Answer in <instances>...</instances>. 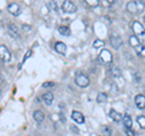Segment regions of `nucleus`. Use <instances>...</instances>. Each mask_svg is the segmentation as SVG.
<instances>
[{"label":"nucleus","mask_w":145,"mask_h":136,"mask_svg":"<svg viewBox=\"0 0 145 136\" xmlns=\"http://www.w3.org/2000/svg\"><path fill=\"white\" fill-rule=\"evenodd\" d=\"M125 131H126L127 136H135V133H134L132 129H125Z\"/></svg>","instance_id":"obj_27"},{"label":"nucleus","mask_w":145,"mask_h":136,"mask_svg":"<svg viewBox=\"0 0 145 136\" xmlns=\"http://www.w3.org/2000/svg\"><path fill=\"white\" fill-rule=\"evenodd\" d=\"M122 121H123V125H125V129H131L132 128V118H131L129 114H126L123 116V119H122Z\"/></svg>","instance_id":"obj_13"},{"label":"nucleus","mask_w":145,"mask_h":136,"mask_svg":"<svg viewBox=\"0 0 145 136\" xmlns=\"http://www.w3.org/2000/svg\"><path fill=\"white\" fill-rule=\"evenodd\" d=\"M34 119H35V121L36 123H42L44 121V119H45V114H44V112H41V111H35L34 112Z\"/></svg>","instance_id":"obj_16"},{"label":"nucleus","mask_w":145,"mask_h":136,"mask_svg":"<svg viewBox=\"0 0 145 136\" xmlns=\"http://www.w3.org/2000/svg\"><path fill=\"white\" fill-rule=\"evenodd\" d=\"M104 44H105V43H104L103 40H99V39H97L96 42L93 43V48H94V49H99V48L104 46Z\"/></svg>","instance_id":"obj_23"},{"label":"nucleus","mask_w":145,"mask_h":136,"mask_svg":"<svg viewBox=\"0 0 145 136\" xmlns=\"http://www.w3.org/2000/svg\"><path fill=\"white\" fill-rule=\"evenodd\" d=\"M129 44L131 45H132V46L133 48H138V46H140V45H142V44H140L139 43V40H138V38L137 37H135V35L133 34V35H131V37H129Z\"/></svg>","instance_id":"obj_18"},{"label":"nucleus","mask_w":145,"mask_h":136,"mask_svg":"<svg viewBox=\"0 0 145 136\" xmlns=\"http://www.w3.org/2000/svg\"><path fill=\"white\" fill-rule=\"evenodd\" d=\"M135 105H137V107L139 108V110H144L145 108V96L144 95H137L135 96Z\"/></svg>","instance_id":"obj_10"},{"label":"nucleus","mask_w":145,"mask_h":136,"mask_svg":"<svg viewBox=\"0 0 145 136\" xmlns=\"http://www.w3.org/2000/svg\"><path fill=\"white\" fill-rule=\"evenodd\" d=\"M109 116H110L111 119L114 121H116V123H119V121H121V119H123V117H122L116 110H110V112H109Z\"/></svg>","instance_id":"obj_12"},{"label":"nucleus","mask_w":145,"mask_h":136,"mask_svg":"<svg viewBox=\"0 0 145 136\" xmlns=\"http://www.w3.org/2000/svg\"><path fill=\"white\" fill-rule=\"evenodd\" d=\"M111 75L114 77V78H116V79H119V78H121V72H120V69L117 67H111Z\"/></svg>","instance_id":"obj_19"},{"label":"nucleus","mask_w":145,"mask_h":136,"mask_svg":"<svg viewBox=\"0 0 145 136\" xmlns=\"http://www.w3.org/2000/svg\"><path fill=\"white\" fill-rule=\"evenodd\" d=\"M53 94L52 92H46V94H44V96H42V100H44V102L46 103L47 106L50 105H52L53 103Z\"/></svg>","instance_id":"obj_15"},{"label":"nucleus","mask_w":145,"mask_h":136,"mask_svg":"<svg viewBox=\"0 0 145 136\" xmlns=\"http://www.w3.org/2000/svg\"><path fill=\"white\" fill-rule=\"evenodd\" d=\"M87 4H88V5H91V6H97L99 3L97 1V0H92V1H91V0H87Z\"/></svg>","instance_id":"obj_28"},{"label":"nucleus","mask_w":145,"mask_h":136,"mask_svg":"<svg viewBox=\"0 0 145 136\" xmlns=\"http://www.w3.org/2000/svg\"><path fill=\"white\" fill-rule=\"evenodd\" d=\"M70 128H71V131H74V133H76V134H78V133H79V130H78V129H76V126H74V125H71V126H70Z\"/></svg>","instance_id":"obj_33"},{"label":"nucleus","mask_w":145,"mask_h":136,"mask_svg":"<svg viewBox=\"0 0 145 136\" xmlns=\"http://www.w3.org/2000/svg\"><path fill=\"white\" fill-rule=\"evenodd\" d=\"M22 28H23V30H25V32H29V30H30V26L23 24V27H22Z\"/></svg>","instance_id":"obj_32"},{"label":"nucleus","mask_w":145,"mask_h":136,"mask_svg":"<svg viewBox=\"0 0 145 136\" xmlns=\"http://www.w3.org/2000/svg\"><path fill=\"white\" fill-rule=\"evenodd\" d=\"M75 83L78 84L80 88H86V86H88V84H89V79L82 72H78L76 77H75Z\"/></svg>","instance_id":"obj_2"},{"label":"nucleus","mask_w":145,"mask_h":136,"mask_svg":"<svg viewBox=\"0 0 145 136\" xmlns=\"http://www.w3.org/2000/svg\"><path fill=\"white\" fill-rule=\"evenodd\" d=\"M102 4L104 6H110V5L114 4V1H108V0H104V1H102Z\"/></svg>","instance_id":"obj_30"},{"label":"nucleus","mask_w":145,"mask_h":136,"mask_svg":"<svg viewBox=\"0 0 145 136\" xmlns=\"http://www.w3.org/2000/svg\"><path fill=\"white\" fill-rule=\"evenodd\" d=\"M110 44L114 49H120L122 46V39L117 33H112L110 35Z\"/></svg>","instance_id":"obj_5"},{"label":"nucleus","mask_w":145,"mask_h":136,"mask_svg":"<svg viewBox=\"0 0 145 136\" xmlns=\"http://www.w3.org/2000/svg\"><path fill=\"white\" fill-rule=\"evenodd\" d=\"M58 32H59V34L62 35H65V37H69L70 35V29H69V27H67V26H61V27H58Z\"/></svg>","instance_id":"obj_17"},{"label":"nucleus","mask_w":145,"mask_h":136,"mask_svg":"<svg viewBox=\"0 0 145 136\" xmlns=\"http://www.w3.org/2000/svg\"><path fill=\"white\" fill-rule=\"evenodd\" d=\"M102 135L103 136H110L111 135V129L109 128V126H106V125L102 126Z\"/></svg>","instance_id":"obj_21"},{"label":"nucleus","mask_w":145,"mask_h":136,"mask_svg":"<svg viewBox=\"0 0 145 136\" xmlns=\"http://www.w3.org/2000/svg\"><path fill=\"white\" fill-rule=\"evenodd\" d=\"M0 56H1L3 62H8L11 60V53L5 46H4V45L0 46Z\"/></svg>","instance_id":"obj_8"},{"label":"nucleus","mask_w":145,"mask_h":136,"mask_svg":"<svg viewBox=\"0 0 145 136\" xmlns=\"http://www.w3.org/2000/svg\"><path fill=\"white\" fill-rule=\"evenodd\" d=\"M98 60L101 63H103V65H108V63H110L112 61V55H111V52L109 51V50H102L101 53H99V56H98Z\"/></svg>","instance_id":"obj_3"},{"label":"nucleus","mask_w":145,"mask_h":136,"mask_svg":"<svg viewBox=\"0 0 145 136\" xmlns=\"http://www.w3.org/2000/svg\"><path fill=\"white\" fill-rule=\"evenodd\" d=\"M7 11L13 16H18L21 13V7H20L18 4L11 3V4H8V6H7Z\"/></svg>","instance_id":"obj_7"},{"label":"nucleus","mask_w":145,"mask_h":136,"mask_svg":"<svg viewBox=\"0 0 145 136\" xmlns=\"http://www.w3.org/2000/svg\"><path fill=\"white\" fill-rule=\"evenodd\" d=\"M7 29H8V34H10L12 38H18V35H20V32H18L17 26L11 23V24H8Z\"/></svg>","instance_id":"obj_11"},{"label":"nucleus","mask_w":145,"mask_h":136,"mask_svg":"<svg viewBox=\"0 0 145 136\" xmlns=\"http://www.w3.org/2000/svg\"><path fill=\"white\" fill-rule=\"evenodd\" d=\"M143 21H144V22H145V15H144V16H143Z\"/></svg>","instance_id":"obj_34"},{"label":"nucleus","mask_w":145,"mask_h":136,"mask_svg":"<svg viewBox=\"0 0 145 136\" xmlns=\"http://www.w3.org/2000/svg\"><path fill=\"white\" fill-rule=\"evenodd\" d=\"M106 98H108V96H106V94H105V92H99V94H98V96H97V102H99V103L105 102V101H106Z\"/></svg>","instance_id":"obj_20"},{"label":"nucleus","mask_w":145,"mask_h":136,"mask_svg":"<svg viewBox=\"0 0 145 136\" xmlns=\"http://www.w3.org/2000/svg\"><path fill=\"white\" fill-rule=\"evenodd\" d=\"M71 118H72V120L76 121V123H79V124H84L85 123V117L82 113H80L78 111H74L71 113Z\"/></svg>","instance_id":"obj_9"},{"label":"nucleus","mask_w":145,"mask_h":136,"mask_svg":"<svg viewBox=\"0 0 145 136\" xmlns=\"http://www.w3.org/2000/svg\"><path fill=\"white\" fill-rule=\"evenodd\" d=\"M31 56V50H28V51H27V53L24 55V57H23V61H25V60H28V58Z\"/></svg>","instance_id":"obj_29"},{"label":"nucleus","mask_w":145,"mask_h":136,"mask_svg":"<svg viewBox=\"0 0 145 136\" xmlns=\"http://www.w3.org/2000/svg\"><path fill=\"white\" fill-rule=\"evenodd\" d=\"M54 86V83H52V81H46V83L42 84V88H53Z\"/></svg>","instance_id":"obj_26"},{"label":"nucleus","mask_w":145,"mask_h":136,"mask_svg":"<svg viewBox=\"0 0 145 136\" xmlns=\"http://www.w3.org/2000/svg\"><path fill=\"white\" fill-rule=\"evenodd\" d=\"M137 121H138V124L140 125V128L145 129V116H139L137 118Z\"/></svg>","instance_id":"obj_22"},{"label":"nucleus","mask_w":145,"mask_h":136,"mask_svg":"<svg viewBox=\"0 0 145 136\" xmlns=\"http://www.w3.org/2000/svg\"><path fill=\"white\" fill-rule=\"evenodd\" d=\"M54 50H56L57 52H59V53H65L67 46H65V44H64V43L57 42L56 44H54Z\"/></svg>","instance_id":"obj_14"},{"label":"nucleus","mask_w":145,"mask_h":136,"mask_svg":"<svg viewBox=\"0 0 145 136\" xmlns=\"http://www.w3.org/2000/svg\"><path fill=\"white\" fill-rule=\"evenodd\" d=\"M140 79H142V78H140V77H139L137 73H134V80L137 81V83H139V81H140Z\"/></svg>","instance_id":"obj_31"},{"label":"nucleus","mask_w":145,"mask_h":136,"mask_svg":"<svg viewBox=\"0 0 145 136\" xmlns=\"http://www.w3.org/2000/svg\"><path fill=\"white\" fill-rule=\"evenodd\" d=\"M145 6V4L143 3H139V1H129L127 4V10L132 13H135L137 11H139V9L142 10V9Z\"/></svg>","instance_id":"obj_4"},{"label":"nucleus","mask_w":145,"mask_h":136,"mask_svg":"<svg viewBox=\"0 0 145 136\" xmlns=\"http://www.w3.org/2000/svg\"><path fill=\"white\" fill-rule=\"evenodd\" d=\"M47 6L51 9L52 11H57V4L54 3V1H48L47 3Z\"/></svg>","instance_id":"obj_24"},{"label":"nucleus","mask_w":145,"mask_h":136,"mask_svg":"<svg viewBox=\"0 0 145 136\" xmlns=\"http://www.w3.org/2000/svg\"><path fill=\"white\" fill-rule=\"evenodd\" d=\"M137 49H138L139 55L143 56V57H145V46H144V45H140V46H138Z\"/></svg>","instance_id":"obj_25"},{"label":"nucleus","mask_w":145,"mask_h":136,"mask_svg":"<svg viewBox=\"0 0 145 136\" xmlns=\"http://www.w3.org/2000/svg\"><path fill=\"white\" fill-rule=\"evenodd\" d=\"M132 29H133L134 35L138 38L139 43L145 46V29H144L143 24L140 23L139 21H133V23H132Z\"/></svg>","instance_id":"obj_1"},{"label":"nucleus","mask_w":145,"mask_h":136,"mask_svg":"<svg viewBox=\"0 0 145 136\" xmlns=\"http://www.w3.org/2000/svg\"><path fill=\"white\" fill-rule=\"evenodd\" d=\"M62 10L64 11V12H68V13H72V12H75V11H76V6H75V4H74V3L69 1V0H67V1L63 3Z\"/></svg>","instance_id":"obj_6"}]
</instances>
